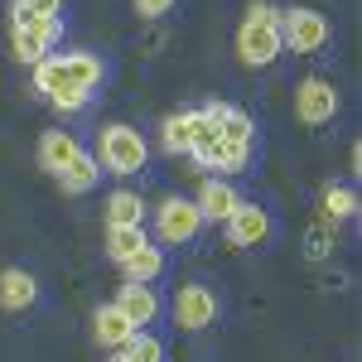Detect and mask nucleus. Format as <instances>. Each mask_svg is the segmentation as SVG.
I'll use <instances>...</instances> for the list:
<instances>
[{"mask_svg":"<svg viewBox=\"0 0 362 362\" xmlns=\"http://www.w3.org/2000/svg\"><path fill=\"white\" fill-rule=\"evenodd\" d=\"M102 83V58L92 54H49L44 63H34V87L54 102L63 92H92Z\"/></svg>","mask_w":362,"mask_h":362,"instance_id":"f257e3e1","label":"nucleus"},{"mask_svg":"<svg viewBox=\"0 0 362 362\" xmlns=\"http://www.w3.org/2000/svg\"><path fill=\"white\" fill-rule=\"evenodd\" d=\"M237 54H242V63H251V68H271V63L285 54V49H280V10L271 0H256L247 10V20L237 29Z\"/></svg>","mask_w":362,"mask_h":362,"instance_id":"f03ea898","label":"nucleus"},{"mask_svg":"<svg viewBox=\"0 0 362 362\" xmlns=\"http://www.w3.org/2000/svg\"><path fill=\"white\" fill-rule=\"evenodd\" d=\"M97 169L102 174H140L145 169V160H150V145H145V136H140L136 126H126V121H116V126H102L97 131Z\"/></svg>","mask_w":362,"mask_h":362,"instance_id":"7ed1b4c3","label":"nucleus"},{"mask_svg":"<svg viewBox=\"0 0 362 362\" xmlns=\"http://www.w3.org/2000/svg\"><path fill=\"white\" fill-rule=\"evenodd\" d=\"M329 44V20L309 5H290L280 10V49L290 54H319Z\"/></svg>","mask_w":362,"mask_h":362,"instance_id":"20e7f679","label":"nucleus"},{"mask_svg":"<svg viewBox=\"0 0 362 362\" xmlns=\"http://www.w3.org/2000/svg\"><path fill=\"white\" fill-rule=\"evenodd\" d=\"M169 314H174V329H184V334H203V329L218 319V295H213L208 285L189 280V285H179V290H174Z\"/></svg>","mask_w":362,"mask_h":362,"instance_id":"39448f33","label":"nucleus"},{"mask_svg":"<svg viewBox=\"0 0 362 362\" xmlns=\"http://www.w3.org/2000/svg\"><path fill=\"white\" fill-rule=\"evenodd\" d=\"M198 227H203V218H198L194 198H165L160 208H155V232H160V242L165 247H189L198 237Z\"/></svg>","mask_w":362,"mask_h":362,"instance_id":"423d86ee","label":"nucleus"},{"mask_svg":"<svg viewBox=\"0 0 362 362\" xmlns=\"http://www.w3.org/2000/svg\"><path fill=\"white\" fill-rule=\"evenodd\" d=\"M295 116H300L305 126L334 121L338 116V87L329 83V78H305V83L295 87Z\"/></svg>","mask_w":362,"mask_h":362,"instance_id":"0eeeda50","label":"nucleus"},{"mask_svg":"<svg viewBox=\"0 0 362 362\" xmlns=\"http://www.w3.org/2000/svg\"><path fill=\"white\" fill-rule=\"evenodd\" d=\"M58 34H63V20H44V25H20V29H10V49H15V58L20 63H44V58L54 54V44H58Z\"/></svg>","mask_w":362,"mask_h":362,"instance_id":"6e6552de","label":"nucleus"},{"mask_svg":"<svg viewBox=\"0 0 362 362\" xmlns=\"http://www.w3.org/2000/svg\"><path fill=\"white\" fill-rule=\"evenodd\" d=\"M223 227H227V242H232V247H266V237H271V213H266L261 203H237Z\"/></svg>","mask_w":362,"mask_h":362,"instance_id":"1a4fd4ad","label":"nucleus"},{"mask_svg":"<svg viewBox=\"0 0 362 362\" xmlns=\"http://www.w3.org/2000/svg\"><path fill=\"white\" fill-rule=\"evenodd\" d=\"M112 305L121 309L136 329H145V324H155V319H160V295H155V285H136V280H126Z\"/></svg>","mask_w":362,"mask_h":362,"instance_id":"9d476101","label":"nucleus"},{"mask_svg":"<svg viewBox=\"0 0 362 362\" xmlns=\"http://www.w3.org/2000/svg\"><path fill=\"white\" fill-rule=\"evenodd\" d=\"M237 203H242V198H237V189H232L227 179H208V184L198 189V198H194V208H198L203 223H227Z\"/></svg>","mask_w":362,"mask_h":362,"instance_id":"9b49d317","label":"nucleus"},{"mask_svg":"<svg viewBox=\"0 0 362 362\" xmlns=\"http://www.w3.org/2000/svg\"><path fill=\"white\" fill-rule=\"evenodd\" d=\"M34 300H39V285H34L29 271H20V266L0 271V309H5V314H25Z\"/></svg>","mask_w":362,"mask_h":362,"instance_id":"f8f14e48","label":"nucleus"},{"mask_svg":"<svg viewBox=\"0 0 362 362\" xmlns=\"http://www.w3.org/2000/svg\"><path fill=\"white\" fill-rule=\"evenodd\" d=\"M78 155H83V145L68 136V131H44V136H39V165L49 169L54 179H58L68 165H73Z\"/></svg>","mask_w":362,"mask_h":362,"instance_id":"ddd939ff","label":"nucleus"},{"mask_svg":"<svg viewBox=\"0 0 362 362\" xmlns=\"http://www.w3.org/2000/svg\"><path fill=\"white\" fill-rule=\"evenodd\" d=\"M92 334H97L102 348H112V353H116V348H126V338L136 334V324H131L116 305H102V309H97V319H92Z\"/></svg>","mask_w":362,"mask_h":362,"instance_id":"4468645a","label":"nucleus"},{"mask_svg":"<svg viewBox=\"0 0 362 362\" xmlns=\"http://www.w3.org/2000/svg\"><path fill=\"white\" fill-rule=\"evenodd\" d=\"M189 155H194L203 169H218V155H223V136L218 126L208 121L203 112H194V140H189Z\"/></svg>","mask_w":362,"mask_h":362,"instance_id":"2eb2a0df","label":"nucleus"},{"mask_svg":"<svg viewBox=\"0 0 362 362\" xmlns=\"http://www.w3.org/2000/svg\"><path fill=\"white\" fill-rule=\"evenodd\" d=\"M121 271H126V280H136V285H155V280L165 276V247H150L145 242L136 256L121 261Z\"/></svg>","mask_w":362,"mask_h":362,"instance_id":"dca6fc26","label":"nucleus"},{"mask_svg":"<svg viewBox=\"0 0 362 362\" xmlns=\"http://www.w3.org/2000/svg\"><path fill=\"white\" fill-rule=\"evenodd\" d=\"M107 227H145V203L131 189H116L107 198Z\"/></svg>","mask_w":362,"mask_h":362,"instance_id":"f3484780","label":"nucleus"},{"mask_svg":"<svg viewBox=\"0 0 362 362\" xmlns=\"http://www.w3.org/2000/svg\"><path fill=\"white\" fill-rule=\"evenodd\" d=\"M97 179H102V169H97V160H92L87 150H83V155H78L68 169H63V174H58L63 194H92V189H97Z\"/></svg>","mask_w":362,"mask_h":362,"instance_id":"a211bd4d","label":"nucleus"},{"mask_svg":"<svg viewBox=\"0 0 362 362\" xmlns=\"http://www.w3.org/2000/svg\"><path fill=\"white\" fill-rule=\"evenodd\" d=\"M189 140H194V112L165 116V126H160V145H165L169 155H189Z\"/></svg>","mask_w":362,"mask_h":362,"instance_id":"6ab92c4d","label":"nucleus"},{"mask_svg":"<svg viewBox=\"0 0 362 362\" xmlns=\"http://www.w3.org/2000/svg\"><path fill=\"white\" fill-rule=\"evenodd\" d=\"M150 237H145V227H107V256H112L116 266L126 261V256H136Z\"/></svg>","mask_w":362,"mask_h":362,"instance_id":"aec40b11","label":"nucleus"},{"mask_svg":"<svg viewBox=\"0 0 362 362\" xmlns=\"http://www.w3.org/2000/svg\"><path fill=\"white\" fill-rule=\"evenodd\" d=\"M319 208H324V223H343V218H353V213H358V194H353V189H343V184H329L324 198H319Z\"/></svg>","mask_w":362,"mask_h":362,"instance_id":"412c9836","label":"nucleus"},{"mask_svg":"<svg viewBox=\"0 0 362 362\" xmlns=\"http://www.w3.org/2000/svg\"><path fill=\"white\" fill-rule=\"evenodd\" d=\"M131 362H165V343L155 334H145V329H136V334L126 338V348H121Z\"/></svg>","mask_w":362,"mask_h":362,"instance_id":"4be33fe9","label":"nucleus"},{"mask_svg":"<svg viewBox=\"0 0 362 362\" xmlns=\"http://www.w3.org/2000/svg\"><path fill=\"white\" fill-rule=\"evenodd\" d=\"M20 10H29L34 20H63V0H15Z\"/></svg>","mask_w":362,"mask_h":362,"instance_id":"5701e85b","label":"nucleus"},{"mask_svg":"<svg viewBox=\"0 0 362 362\" xmlns=\"http://www.w3.org/2000/svg\"><path fill=\"white\" fill-rule=\"evenodd\" d=\"M131 5H136L140 20H160V15H169V5H174V0H131Z\"/></svg>","mask_w":362,"mask_h":362,"instance_id":"b1692460","label":"nucleus"},{"mask_svg":"<svg viewBox=\"0 0 362 362\" xmlns=\"http://www.w3.org/2000/svg\"><path fill=\"white\" fill-rule=\"evenodd\" d=\"M87 102H92V92H63V97H54L58 112H83Z\"/></svg>","mask_w":362,"mask_h":362,"instance_id":"393cba45","label":"nucleus"},{"mask_svg":"<svg viewBox=\"0 0 362 362\" xmlns=\"http://www.w3.org/2000/svg\"><path fill=\"white\" fill-rule=\"evenodd\" d=\"M324 251H329V223L309 227V256H324Z\"/></svg>","mask_w":362,"mask_h":362,"instance_id":"a878e982","label":"nucleus"},{"mask_svg":"<svg viewBox=\"0 0 362 362\" xmlns=\"http://www.w3.org/2000/svg\"><path fill=\"white\" fill-rule=\"evenodd\" d=\"M112 362H131V358H126V353H121V348H116V353H112Z\"/></svg>","mask_w":362,"mask_h":362,"instance_id":"bb28decb","label":"nucleus"}]
</instances>
